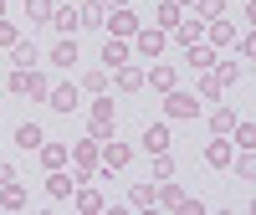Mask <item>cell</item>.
<instances>
[{
  "mask_svg": "<svg viewBox=\"0 0 256 215\" xmlns=\"http://www.w3.org/2000/svg\"><path fill=\"white\" fill-rule=\"evenodd\" d=\"M36 41H16V46H10V62H16V67H36Z\"/></svg>",
  "mask_w": 256,
  "mask_h": 215,
  "instance_id": "obj_11",
  "label": "cell"
},
{
  "mask_svg": "<svg viewBox=\"0 0 256 215\" xmlns=\"http://www.w3.org/2000/svg\"><path fill=\"white\" fill-rule=\"evenodd\" d=\"M102 62H108V67H123V62H128V46H123L118 36H108V46H102Z\"/></svg>",
  "mask_w": 256,
  "mask_h": 215,
  "instance_id": "obj_15",
  "label": "cell"
},
{
  "mask_svg": "<svg viewBox=\"0 0 256 215\" xmlns=\"http://www.w3.org/2000/svg\"><path fill=\"white\" fill-rule=\"evenodd\" d=\"M0 10H6V0H0Z\"/></svg>",
  "mask_w": 256,
  "mask_h": 215,
  "instance_id": "obj_34",
  "label": "cell"
},
{
  "mask_svg": "<svg viewBox=\"0 0 256 215\" xmlns=\"http://www.w3.org/2000/svg\"><path fill=\"white\" fill-rule=\"evenodd\" d=\"M134 205H154V184H134Z\"/></svg>",
  "mask_w": 256,
  "mask_h": 215,
  "instance_id": "obj_30",
  "label": "cell"
},
{
  "mask_svg": "<svg viewBox=\"0 0 256 215\" xmlns=\"http://www.w3.org/2000/svg\"><path fill=\"white\" fill-rule=\"evenodd\" d=\"M164 113H169V118H195V113H200V98H195V92H174V88H169Z\"/></svg>",
  "mask_w": 256,
  "mask_h": 215,
  "instance_id": "obj_2",
  "label": "cell"
},
{
  "mask_svg": "<svg viewBox=\"0 0 256 215\" xmlns=\"http://www.w3.org/2000/svg\"><path fill=\"white\" fill-rule=\"evenodd\" d=\"M36 154H41V164H46V169H62V164H67V144H46V138H41Z\"/></svg>",
  "mask_w": 256,
  "mask_h": 215,
  "instance_id": "obj_7",
  "label": "cell"
},
{
  "mask_svg": "<svg viewBox=\"0 0 256 215\" xmlns=\"http://www.w3.org/2000/svg\"><path fill=\"white\" fill-rule=\"evenodd\" d=\"M180 20H184V16H180V6H174V0H169V6H159V31H174Z\"/></svg>",
  "mask_w": 256,
  "mask_h": 215,
  "instance_id": "obj_21",
  "label": "cell"
},
{
  "mask_svg": "<svg viewBox=\"0 0 256 215\" xmlns=\"http://www.w3.org/2000/svg\"><path fill=\"white\" fill-rule=\"evenodd\" d=\"M174 36L184 41V46H195V41H200V20H180V26H174Z\"/></svg>",
  "mask_w": 256,
  "mask_h": 215,
  "instance_id": "obj_22",
  "label": "cell"
},
{
  "mask_svg": "<svg viewBox=\"0 0 256 215\" xmlns=\"http://www.w3.org/2000/svg\"><path fill=\"white\" fill-rule=\"evenodd\" d=\"M148 88L169 92V88H174V67H154V72H148Z\"/></svg>",
  "mask_w": 256,
  "mask_h": 215,
  "instance_id": "obj_20",
  "label": "cell"
},
{
  "mask_svg": "<svg viewBox=\"0 0 256 215\" xmlns=\"http://www.w3.org/2000/svg\"><path fill=\"white\" fill-rule=\"evenodd\" d=\"M41 138H46V134H41L36 123H20V128H16V144H20V148H41Z\"/></svg>",
  "mask_w": 256,
  "mask_h": 215,
  "instance_id": "obj_13",
  "label": "cell"
},
{
  "mask_svg": "<svg viewBox=\"0 0 256 215\" xmlns=\"http://www.w3.org/2000/svg\"><path fill=\"white\" fill-rule=\"evenodd\" d=\"M72 184H77V180H72V174H62V169H52V180H46V190H52L56 200H62V195H72Z\"/></svg>",
  "mask_w": 256,
  "mask_h": 215,
  "instance_id": "obj_18",
  "label": "cell"
},
{
  "mask_svg": "<svg viewBox=\"0 0 256 215\" xmlns=\"http://www.w3.org/2000/svg\"><path fill=\"white\" fill-rule=\"evenodd\" d=\"M102 26H108L113 36H134V31H138V16L128 10V6H118V10L108 16V20H102Z\"/></svg>",
  "mask_w": 256,
  "mask_h": 215,
  "instance_id": "obj_3",
  "label": "cell"
},
{
  "mask_svg": "<svg viewBox=\"0 0 256 215\" xmlns=\"http://www.w3.org/2000/svg\"><path fill=\"white\" fill-rule=\"evenodd\" d=\"M102 20H108V0H88L77 10V26H102Z\"/></svg>",
  "mask_w": 256,
  "mask_h": 215,
  "instance_id": "obj_5",
  "label": "cell"
},
{
  "mask_svg": "<svg viewBox=\"0 0 256 215\" xmlns=\"http://www.w3.org/2000/svg\"><path fill=\"white\" fill-rule=\"evenodd\" d=\"M10 92L16 98H46V77H41L36 67H16L10 72Z\"/></svg>",
  "mask_w": 256,
  "mask_h": 215,
  "instance_id": "obj_1",
  "label": "cell"
},
{
  "mask_svg": "<svg viewBox=\"0 0 256 215\" xmlns=\"http://www.w3.org/2000/svg\"><path fill=\"white\" fill-rule=\"evenodd\" d=\"M230 134H236V144H241V148H251V144H256V128H251V123H236Z\"/></svg>",
  "mask_w": 256,
  "mask_h": 215,
  "instance_id": "obj_27",
  "label": "cell"
},
{
  "mask_svg": "<svg viewBox=\"0 0 256 215\" xmlns=\"http://www.w3.org/2000/svg\"><path fill=\"white\" fill-rule=\"evenodd\" d=\"M52 62H56V67H72V62H77V36H62L52 46Z\"/></svg>",
  "mask_w": 256,
  "mask_h": 215,
  "instance_id": "obj_8",
  "label": "cell"
},
{
  "mask_svg": "<svg viewBox=\"0 0 256 215\" xmlns=\"http://www.w3.org/2000/svg\"><path fill=\"white\" fill-rule=\"evenodd\" d=\"M16 41H20L16 26H10V20H0V46H16Z\"/></svg>",
  "mask_w": 256,
  "mask_h": 215,
  "instance_id": "obj_32",
  "label": "cell"
},
{
  "mask_svg": "<svg viewBox=\"0 0 256 215\" xmlns=\"http://www.w3.org/2000/svg\"><path fill=\"white\" fill-rule=\"evenodd\" d=\"M0 205H6V210H20V205H26V190H20L16 180H10V184H0Z\"/></svg>",
  "mask_w": 256,
  "mask_h": 215,
  "instance_id": "obj_12",
  "label": "cell"
},
{
  "mask_svg": "<svg viewBox=\"0 0 256 215\" xmlns=\"http://www.w3.org/2000/svg\"><path fill=\"white\" fill-rule=\"evenodd\" d=\"M10 180H16V169H10V164H0V184H10Z\"/></svg>",
  "mask_w": 256,
  "mask_h": 215,
  "instance_id": "obj_33",
  "label": "cell"
},
{
  "mask_svg": "<svg viewBox=\"0 0 256 215\" xmlns=\"http://www.w3.org/2000/svg\"><path fill=\"white\" fill-rule=\"evenodd\" d=\"M26 16H31V26H46L52 20V0H26Z\"/></svg>",
  "mask_w": 256,
  "mask_h": 215,
  "instance_id": "obj_16",
  "label": "cell"
},
{
  "mask_svg": "<svg viewBox=\"0 0 256 215\" xmlns=\"http://www.w3.org/2000/svg\"><path fill=\"white\" fill-rule=\"evenodd\" d=\"M205 159L216 164V169H226V164H230V144H226V138H216V144L205 148Z\"/></svg>",
  "mask_w": 256,
  "mask_h": 215,
  "instance_id": "obj_19",
  "label": "cell"
},
{
  "mask_svg": "<svg viewBox=\"0 0 256 215\" xmlns=\"http://www.w3.org/2000/svg\"><path fill=\"white\" fill-rule=\"evenodd\" d=\"M195 10H200V20H220L226 16V0H200Z\"/></svg>",
  "mask_w": 256,
  "mask_h": 215,
  "instance_id": "obj_24",
  "label": "cell"
},
{
  "mask_svg": "<svg viewBox=\"0 0 256 215\" xmlns=\"http://www.w3.org/2000/svg\"><path fill=\"white\" fill-rule=\"evenodd\" d=\"M82 88H88V92H108V72H88Z\"/></svg>",
  "mask_w": 256,
  "mask_h": 215,
  "instance_id": "obj_26",
  "label": "cell"
},
{
  "mask_svg": "<svg viewBox=\"0 0 256 215\" xmlns=\"http://www.w3.org/2000/svg\"><path fill=\"white\" fill-rule=\"evenodd\" d=\"M46 102L56 108V113H72V108H77V88H72V82H62V88H46Z\"/></svg>",
  "mask_w": 256,
  "mask_h": 215,
  "instance_id": "obj_4",
  "label": "cell"
},
{
  "mask_svg": "<svg viewBox=\"0 0 256 215\" xmlns=\"http://www.w3.org/2000/svg\"><path fill=\"white\" fill-rule=\"evenodd\" d=\"M169 174H174V159L159 154V159H154V180H169Z\"/></svg>",
  "mask_w": 256,
  "mask_h": 215,
  "instance_id": "obj_28",
  "label": "cell"
},
{
  "mask_svg": "<svg viewBox=\"0 0 256 215\" xmlns=\"http://www.w3.org/2000/svg\"><path fill=\"white\" fill-rule=\"evenodd\" d=\"M184 52H190V67H210V62H216V52L200 46V41H195V46H184Z\"/></svg>",
  "mask_w": 256,
  "mask_h": 215,
  "instance_id": "obj_23",
  "label": "cell"
},
{
  "mask_svg": "<svg viewBox=\"0 0 256 215\" xmlns=\"http://www.w3.org/2000/svg\"><path fill=\"white\" fill-rule=\"evenodd\" d=\"M144 148H148V154H164V148H169V128L164 123H148L144 128Z\"/></svg>",
  "mask_w": 256,
  "mask_h": 215,
  "instance_id": "obj_6",
  "label": "cell"
},
{
  "mask_svg": "<svg viewBox=\"0 0 256 215\" xmlns=\"http://www.w3.org/2000/svg\"><path fill=\"white\" fill-rule=\"evenodd\" d=\"M236 77H241V67H236V62H226V67L216 72V82H220V88H226V82H236Z\"/></svg>",
  "mask_w": 256,
  "mask_h": 215,
  "instance_id": "obj_31",
  "label": "cell"
},
{
  "mask_svg": "<svg viewBox=\"0 0 256 215\" xmlns=\"http://www.w3.org/2000/svg\"><path fill=\"white\" fill-rule=\"evenodd\" d=\"M118 88L138 92V88H144V72H138V67H128V62H123V67H118Z\"/></svg>",
  "mask_w": 256,
  "mask_h": 215,
  "instance_id": "obj_17",
  "label": "cell"
},
{
  "mask_svg": "<svg viewBox=\"0 0 256 215\" xmlns=\"http://www.w3.org/2000/svg\"><path fill=\"white\" fill-rule=\"evenodd\" d=\"M52 20H56V31H62V36H77V10H72V6L52 10Z\"/></svg>",
  "mask_w": 256,
  "mask_h": 215,
  "instance_id": "obj_14",
  "label": "cell"
},
{
  "mask_svg": "<svg viewBox=\"0 0 256 215\" xmlns=\"http://www.w3.org/2000/svg\"><path fill=\"white\" fill-rule=\"evenodd\" d=\"M77 205H82V210H102V195H98V190H82Z\"/></svg>",
  "mask_w": 256,
  "mask_h": 215,
  "instance_id": "obj_29",
  "label": "cell"
},
{
  "mask_svg": "<svg viewBox=\"0 0 256 215\" xmlns=\"http://www.w3.org/2000/svg\"><path fill=\"white\" fill-rule=\"evenodd\" d=\"M164 52V31L154 26V31H138V56H159Z\"/></svg>",
  "mask_w": 256,
  "mask_h": 215,
  "instance_id": "obj_9",
  "label": "cell"
},
{
  "mask_svg": "<svg viewBox=\"0 0 256 215\" xmlns=\"http://www.w3.org/2000/svg\"><path fill=\"white\" fill-rule=\"evenodd\" d=\"M102 164H108V169H123V164H128V144L108 138V144H102Z\"/></svg>",
  "mask_w": 256,
  "mask_h": 215,
  "instance_id": "obj_10",
  "label": "cell"
},
{
  "mask_svg": "<svg viewBox=\"0 0 256 215\" xmlns=\"http://www.w3.org/2000/svg\"><path fill=\"white\" fill-rule=\"evenodd\" d=\"M210 128H216V134H230V128H236V113H230V108H220V113L210 118Z\"/></svg>",
  "mask_w": 256,
  "mask_h": 215,
  "instance_id": "obj_25",
  "label": "cell"
}]
</instances>
